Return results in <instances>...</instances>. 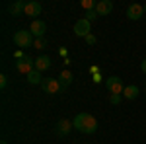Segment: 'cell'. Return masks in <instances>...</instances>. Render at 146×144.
I'll use <instances>...</instances> for the list:
<instances>
[{
  "label": "cell",
  "instance_id": "6da1fadb",
  "mask_svg": "<svg viewBox=\"0 0 146 144\" xmlns=\"http://www.w3.org/2000/svg\"><path fill=\"white\" fill-rule=\"evenodd\" d=\"M74 129L80 131V133L84 134H92L98 131V121H96V117L90 115V113H78L76 117H74Z\"/></svg>",
  "mask_w": 146,
  "mask_h": 144
},
{
  "label": "cell",
  "instance_id": "7a4b0ae2",
  "mask_svg": "<svg viewBox=\"0 0 146 144\" xmlns=\"http://www.w3.org/2000/svg\"><path fill=\"white\" fill-rule=\"evenodd\" d=\"M14 43L18 45L20 49H25V47H31L35 41H33L31 31H27V29H20V31L14 33Z\"/></svg>",
  "mask_w": 146,
  "mask_h": 144
},
{
  "label": "cell",
  "instance_id": "3957f363",
  "mask_svg": "<svg viewBox=\"0 0 146 144\" xmlns=\"http://www.w3.org/2000/svg\"><path fill=\"white\" fill-rule=\"evenodd\" d=\"M105 88L109 90L111 94H123L127 86L123 84V80H121L119 76H109L107 80H105Z\"/></svg>",
  "mask_w": 146,
  "mask_h": 144
},
{
  "label": "cell",
  "instance_id": "277c9868",
  "mask_svg": "<svg viewBox=\"0 0 146 144\" xmlns=\"http://www.w3.org/2000/svg\"><path fill=\"white\" fill-rule=\"evenodd\" d=\"M92 31V22H88L86 18H80V20H76V23H74V33L78 35V37H88Z\"/></svg>",
  "mask_w": 146,
  "mask_h": 144
},
{
  "label": "cell",
  "instance_id": "5b68a950",
  "mask_svg": "<svg viewBox=\"0 0 146 144\" xmlns=\"http://www.w3.org/2000/svg\"><path fill=\"white\" fill-rule=\"evenodd\" d=\"M41 86H43V92L45 94H58L62 86H60V82L56 80V78H45L43 82H41Z\"/></svg>",
  "mask_w": 146,
  "mask_h": 144
},
{
  "label": "cell",
  "instance_id": "8992f818",
  "mask_svg": "<svg viewBox=\"0 0 146 144\" xmlns=\"http://www.w3.org/2000/svg\"><path fill=\"white\" fill-rule=\"evenodd\" d=\"M35 66V60L31 56H22V58H18V62H16V68L22 72V74H29Z\"/></svg>",
  "mask_w": 146,
  "mask_h": 144
},
{
  "label": "cell",
  "instance_id": "52a82bcc",
  "mask_svg": "<svg viewBox=\"0 0 146 144\" xmlns=\"http://www.w3.org/2000/svg\"><path fill=\"white\" fill-rule=\"evenodd\" d=\"M144 16V6L142 4H131L127 8V18L129 20H140Z\"/></svg>",
  "mask_w": 146,
  "mask_h": 144
},
{
  "label": "cell",
  "instance_id": "ba28073f",
  "mask_svg": "<svg viewBox=\"0 0 146 144\" xmlns=\"http://www.w3.org/2000/svg\"><path fill=\"white\" fill-rule=\"evenodd\" d=\"M29 31H31V35H35L37 39H39V37H43V35H45V31H47L45 22H41V20H33V22H31V25H29Z\"/></svg>",
  "mask_w": 146,
  "mask_h": 144
},
{
  "label": "cell",
  "instance_id": "9c48e42d",
  "mask_svg": "<svg viewBox=\"0 0 146 144\" xmlns=\"http://www.w3.org/2000/svg\"><path fill=\"white\" fill-rule=\"evenodd\" d=\"M41 4L39 2H35V0H31V2H27L25 4V10H23V14L25 16H29V18H35V16H41Z\"/></svg>",
  "mask_w": 146,
  "mask_h": 144
},
{
  "label": "cell",
  "instance_id": "30bf717a",
  "mask_svg": "<svg viewBox=\"0 0 146 144\" xmlns=\"http://www.w3.org/2000/svg\"><path fill=\"white\" fill-rule=\"evenodd\" d=\"M72 127H74V125H72L70 121H66V119H60V121L56 123V127H55V133L58 134V136H66V134L72 131Z\"/></svg>",
  "mask_w": 146,
  "mask_h": 144
},
{
  "label": "cell",
  "instance_id": "8fae6325",
  "mask_svg": "<svg viewBox=\"0 0 146 144\" xmlns=\"http://www.w3.org/2000/svg\"><path fill=\"white\" fill-rule=\"evenodd\" d=\"M111 10H113V2L111 0H100L98 6H96L98 16H107V14H111Z\"/></svg>",
  "mask_w": 146,
  "mask_h": 144
},
{
  "label": "cell",
  "instance_id": "7c38bea8",
  "mask_svg": "<svg viewBox=\"0 0 146 144\" xmlns=\"http://www.w3.org/2000/svg\"><path fill=\"white\" fill-rule=\"evenodd\" d=\"M25 4L27 2H23V0H16V2H12L10 6H8V12H10L12 16H20L25 10Z\"/></svg>",
  "mask_w": 146,
  "mask_h": 144
},
{
  "label": "cell",
  "instance_id": "4fadbf2b",
  "mask_svg": "<svg viewBox=\"0 0 146 144\" xmlns=\"http://www.w3.org/2000/svg\"><path fill=\"white\" fill-rule=\"evenodd\" d=\"M51 66V58L47 55L39 56V58H35V70H39V72H43V70H47V68Z\"/></svg>",
  "mask_w": 146,
  "mask_h": 144
},
{
  "label": "cell",
  "instance_id": "5bb4252c",
  "mask_svg": "<svg viewBox=\"0 0 146 144\" xmlns=\"http://www.w3.org/2000/svg\"><path fill=\"white\" fill-rule=\"evenodd\" d=\"M72 78H74V76H72L70 70H62V72L58 74V82H60V86L64 88V86H68V84L72 82Z\"/></svg>",
  "mask_w": 146,
  "mask_h": 144
},
{
  "label": "cell",
  "instance_id": "9a60e30c",
  "mask_svg": "<svg viewBox=\"0 0 146 144\" xmlns=\"http://www.w3.org/2000/svg\"><path fill=\"white\" fill-rule=\"evenodd\" d=\"M123 96L127 98V100H136V98H138V88H136L135 84H131V86H127V88H125Z\"/></svg>",
  "mask_w": 146,
  "mask_h": 144
},
{
  "label": "cell",
  "instance_id": "2e32d148",
  "mask_svg": "<svg viewBox=\"0 0 146 144\" xmlns=\"http://www.w3.org/2000/svg\"><path fill=\"white\" fill-rule=\"evenodd\" d=\"M27 82L29 84H41L43 80H41V72L39 70H31L29 74H27Z\"/></svg>",
  "mask_w": 146,
  "mask_h": 144
},
{
  "label": "cell",
  "instance_id": "e0dca14e",
  "mask_svg": "<svg viewBox=\"0 0 146 144\" xmlns=\"http://www.w3.org/2000/svg\"><path fill=\"white\" fill-rule=\"evenodd\" d=\"M82 6L86 8V10H96V6H98V2H94V0H82Z\"/></svg>",
  "mask_w": 146,
  "mask_h": 144
},
{
  "label": "cell",
  "instance_id": "ac0fdd59",
  "mask_svg": "<svg viewBox=\"0 0 146 144\" xmlns=\"http://www.w3.org/2000/svg\"><path fill=\"white\" fill-rule=\"evenodd\" d=\"M33 47H35V49H45V47H47V41H45V37H39V39H35Z\"/></svg>",
  "mask_w": 146,
  "mask_h": 144
},
{
  "label": "cell",
  "instance_id": "d6986e66",
  "mask_svg": "<svg viewBox=\"0 0 146 144\" xmlns=\"http://www.w3.org/2000/svg\"><path fill=\"white\" fill-rule=\"evenodd\" d=\"M96 18H98V12H96V10H90V12H86V20H88V22H94Z\"/></svg>",
  "mask_w": 146,
  "mask_h": 144
},
{
  "label": "cell",
  "instance_id": "ffe728a7",
  "mask_svg": "<svg viewBox=\"0 0 146 144\" xmlns=\"http://www.w3.org/2000/svg\"><path fill=\"white\" fill-rule=\"evenodd\" d=\"M109 101H111L113 105H117V103L121 101V94H111V98H109Z\"/></svg>",
  "mask_w": 146,
  "mask_h": 144
},
{
  "label": "cell",
  "instance_id": "44dd1931",
  "mask_svg": "<svg viewBox=\"0 0 146 144\" xmlns=\"http://www.w3.org/2000/svg\"><path fill=\"white\" fill-rule=\"evenodd\" d=\"M6 86H8V76H6V74H2V76H0V88L4 90Z\"/></svg>",
  "mask_w": 146,
  "mask_h": 144
},
{
  "label": "cell",
  "instance_id": "7402d4cb",
  "mask_svg": "<svg viewBox=\"0 0 146 144\" xmlns=\"http://www.w3.org/2000/svg\"><path fill=\"white\" fill-rule=\"evenodd\" d=\"M86 43H88V45H96V37H94V35H88V37H86Z\"/></svg>",
  "mask_w": 146,
  "mask_h": 144
},
{
  "label": "cell",
  "instance_id": "603a6c76",
  "mask_svg": "<svg viewBox=\"0 0 146 144\" xmlns=\"http://www.w3.org/2000/svg\"><path fill=\"white\" fill-rule=\"evenodd\" d=\"M140 68H142V72H144V74H146V58H144V60H142V62H140Z\"/></svg>",
  "mask_w": 146,
  "mask_h": 144
},
{
  "label": "cell",
  "instance_id": "cb8c5ba5",
  "mask_svg": "<svg viewBox=\"0 0 146 144\" xmlns=\"http://www.w3.org/2000/svg\"><path fill=\"white\" fill-rule=\"evenodd\" d=\"M2 144H8V142H6V140H2Z\"/></svg>",
  "mask_w": 146,
  "mask_h": 144
},
{
  "label": "cell",
  "instance_id": "d4e9b609",
  "mask_svg": "<svg viewBox=\"0 0 146 144\" xmlns=\"http://www.w3.org/2000/svg\"><path fill=\"white\" fill-rule=\"evenodd\" d=\"M144 14H146V4H144Z\"/></svg>",
  "mask_w": 146,
  "mask_h": 144
}]
</instances>
